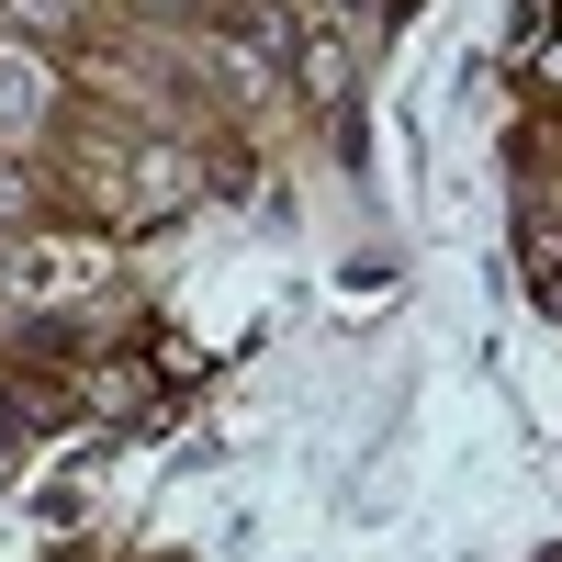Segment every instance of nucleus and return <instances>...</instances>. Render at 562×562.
I'll return each mask as SVG.
<instances>
[{"label": "nucleus", "mask_w": 562, "mask_h": 562, "mask_svg": "<svg viewBox=\"0 0 562 562\" xmlns=\"http://www.w3.org/2000/svg\"><path fill=\"white\" fill-rule=\"evenodd\" d=\"M34 102H45V79H12V68H0V135H23Z\"/></svg>", "instance_id": "3"}, {"label": "nucleus", "mask_w": 562, "mask_h": 562, "mask_svg": "<svg viewBox=\"0 0 562 562\" xmlns=\"http://www.w3.org/2000/svg\"><path fill=\"white\" fill-rule=\"evenodd\" d=\"M529 90H540V102H562V34L529 45Z\"/></svg>", "instance_id": "5"}, {"label": "nucleus", "mask_w": 562, "mask_h": 562, "mask_svg": "<svg viewBox=\"0 0 562 562\" xmlns=\"http://www.w3.org/2000/svg\"><path fill=\"white\" fill-rule=\"evenodd\" d=\"M293 57H304V90H315L326 113H338V102H349V57H338L326 34H293Z\"/></svg>", "instance_id": "2"}, {"label": "nucleus", "mask_w": 562, "mask_h": 562, "mask_svg": "<svg viewBox=\"0 0 562 562\" xmlns=\"http://www.w3.org/2000/svg\"><path fill=\"white\" fill-rule=\"evenodd\" d=\"M529 281H540V304H551V315H562V248H551V237H540V225H529Z\"/></svg>", "instance_id": "4"}, {"label": "nucleus", "mask_w": 562, "mask_h": 562, "mask_svg": "<svg viewBox=\"0 0 562 562\" xmlns=\"http://www.w3.org/2000/svg\"><path fill=\"white\" fill-rule=\"evenodd\" d=\"M23 293H34V304H79V293H102V248H79V237H34V248H23Z\"/></svg>", "instance_id": "1"}]
</instances>
